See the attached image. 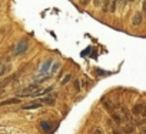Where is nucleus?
<instances>
[{"instance_id":"1","label":"nucleus","mask_w":146,"mask_h":134,"mask_svg":"<svg viewBox=\"0 0 146 134\" xmlns=\"http://www.w3.org/2000/svg\"><path fill=\"white\" fill-rule=\"evenodd\" d=\"M27 46H29V40L26 39V38H23V39H20L17 43H16V46H15V51H13V55L15 56H19V55H22V53H25L26 51H27Z\"/></svg>"},{"instance_id":"2","label":"nucleus","mask_w":146,"mask_h":134,"mask_svg":"<svg viewBox=\"0 0 146 134\" xmlns=\"http://www.w3.org/2000/svg\"><path fill=\"white\" fill-rule=\"evenodd\" d=\"M36 90H39V82L30 84V85H27L26 88L20 90V91L17 92V97H29V95H30L33 91H36Z\"/></svg>"},{"instance_id":"3","label":"nucleus","mask_w":146,"mask_h":134,"mask_svg":"<svg viewBox=\"0 0 146 134\" xmlns=\"http://www.w3.org/2000/svg\"><path fill=\"white\" fill-rule=\"evenodd\" d=\"M52 63H53V61L49 58V59H46V61H43V63L40 65V69H39V74H42V75H44V74H47L49 71H50V68H52Z\"/></svg>"},{"instance_id":"4","label":"nucleus","mask_w":146,"mask_h":134,"mask_svg":"<svg viewBox=\"0 0 146 134\" xmlns=\"http://www.w3.org/2000/svg\"><path fill=\"white\" fill-rule=\"evenodd\" d=\"M40 107H42V102L40 101H35V102H29V104L22 105V110H37Z\"/></svg>"},{"instance_id":"5","label":"nucleus","mask_w":146,"mask_h":134,"mask_svg":"<svg viewBox=\"0 0 146 134\" xmlns=\"http://www.w3.org/2000/svg\"><path fill=\"white\" fill-rule=\"evenodd\" d=\"M112 118H113V121L116 124H122V121L125 120V115L120 114V112H117V111H112Z\"/></svg>"},{"instance_id":"6","label":"nucleus","mask_w":146,"mask_h":134,"mask_svg":"<svg viewBox=\"0 0 146 134\" xmlns=\"http://www.w3.org/2000/svg\"><path fill=\"white\" fill-rule=\"evenodd\" d=\"M20 98H9L5 101H0V107H5V105H12V104H19Z\"/></svg>"},{"instance_id":"7","label":"nucleus","mask_w":146,"mask_h":134,"mask_svg":"<svg viewBox=\"0 0 146 134\" xmlns=\"http://www.w3.org/2000/svg\"><path fill=\"white\" fill-rule=\"evenodd\" d=\"M142 20H143V16H142V13H135V16H133V20H132V25H133V26H139V25L142 23Z\"/></svg>"},{"instance_id":"8","label":"nucleus","mask_w":146,"mask_h":134,"mask_svg":"<svg viewBox=\"0 0 146 134\" xmlns=\"http://www.w3.org/2000/svg\"><path fill=\"white\" fill-rule=\"evenodd\" d=\"M54 100H56V95L54 94H52V95H46V98H43V104H47V105H52V104H54Z\"/></svg>"},{"instance_id":"9","label":"nucleus","mask_w":146,"mask_h":134,"mask_svg":"<svg viewBox=\"0 0 146 134\" xmlns=\"http://www.w3.org/2000/svg\"><path fill=\"white\" fill-rule=\"evenodd\" d=\"M122 131H123L125 134H133V133H135V125H133V124H126V125H123Z\"/></svg>"},{"instance_id":"10","label":"nucleus","mask_w":146,"mask_h":134,"mask_svg":"<svg viewBox=\"0 0 146 134\" xmlns=\"http://www.w3.org/2000/svg\"><path fill=\"white\" fill-rule=\"evenodd\" d=\"M102 104L106 107V110H108V111H110V112L113 111V105H112V102H110L106 97H103V98H102Z\"/></svg>"},{"instance_id":"11","label":"nucleus","mask_w":146,"mask_h":134,"mask_svg":"<svg viewBox=\"0 0 146 134\" xmlns=\"http://www.w3.org/2000/svg\"><path fill=\"white\" fill-rule=\"evenodd\" d=\"M143 104H136L135 107H133V110H132V112L133 114H136V115H139V114H142L143 112Z\"/></svg>"},{"instance_id":"12","label":"nucleus","mask_w":146,"mask_h":134,"mask_svg":"<svg viewBox=\"0 0 146 134\" xmlns=\"http://www.w3.org/2000/svg\"><path fill=\"white\" fill-rule=\"evenodd\" d=\"M60 68H62V63H60V62H54V63H53V66L50 68V74H52V75H54Z\"/></svg>"},{"instance_id":"13","label":"nucleus","mask_w":146,"mask_h":134,"mask_svg":"<svg viewBox=\"0 0 146 134\" xmlns=\"http://www.w3.org/2000/svg\"><path fill=\"white\" fill-rule=\"evenodd\" d=\"M7 65L5 63V62H0V77H3L6 72H7Z\"/></svg>"},{"instance_id":"14","label":"nucleus","mask_w":146,"mask_h":134,"mask_svg":"<svg viewBox=\"0 0 146 134\" xmlns=\"http://www.w3.org/2000/svg\"><path fill=\"white\" fill-rule=\"evenodd\" d=\"M40 125H42V128H43L44 131H50V130H52V124L47 123V121H42Z\"/></svg>"},{"instance_id":"15","label":"nucleus","mask_w":146,"mask_h":134,"mask_svg":"<svg viewBox=\"0 0 146 134\" xmlns=\"http://www.w3.org/2000/svg\"><path fill=\"white\" fill-rule=\"evenodd\" d=\"M70 79H72V74H66V77L60 81V85H66V84H67Z\"/></svg>"},{"instance_id":"16","label":"nucleus","mask_w":146,"mask_h":134,"mask_svg":"<svg viewBox=\"0 0 146 134\" xmlns=\"http://www.w3.org/2000/svg\"><path fill=\"white\" fill-rule=\"evenodd\" d=\"M116 10V0H112V3H110V7H109V12H115Z\"/></svg>"},{"instance_id":"17","label":"nucleus","mask_w":146,"mask_h":134,"mask_svg":"<svg viewBox=\"0 0 146 134\" xmlns=\"http://www.w3.org/2000/svg\"><path fill=\"white\" fill-rule=\"evenodd\" d=\"M103 2L105 0H93V5H95V7H100L103 5Z\"/></svg>"},{"instance_id":"18","label":"nucleus","mask_w":146,"mask_h":134,"mask_svg":"<svg viewBox=\"0 0 146 134\" xmlns=\"http://www.w3.org/2000/svg\"><path fill=\"white\" fill-rule=\"evenodd\" d=\"M79 3H80L83 7H86V6L89 5V0H79Z\"/></svg>"},{"instance_id":"19","label":"nucleus","mask_w":146,"mask_h":134,"mask_svg":"<svg viewBox=\"0 0 146 134\" xmlns=\"http://www.w3.org/2000/svg\"><path fill=\"white\" fill-rule=\"evenodd\" d=\"M79 84H80L79 81H75V90H76V91H79V90H80V85H79Z\"/></svg>"},{"instance_id":"20","label":"nucleus","mask_w":146,"mask_h":134,"mask_svg":"<svg viewBox=\"0 0 146 134\" xmlns=\"http://www.w3.org/2000/svg\"><path fill=\"white\" fill-rule=\"evenodd\" d=\"M93 134H103V130H102V128H96V130L93 131Z\"/></svg>"},{"instance_id":"21","label":"nucleus","mask_w":146,"mask_h":134,"mask_svg":"<svg viewBox=\"0 0 146 134\" xmlns=\"http://www.w3.org/2000/svg\"><path fill=\"white\" fill-rule=\"evenodd\" d=\"M112 134H125L123 131H120V130H113L112 131Z\"/></svg>"},{"instance_id":"22","label":"nucleus","mask_w":146,"mask_h":134,"mask_svg":"<svg viewBox=\"0 0 146 134\" xmlns=\"http://www.w3.org/2000/svg\"><path fill=\"white\" fill-rule=\"evenodd\" d=\"M143 12H145V15H146V2L143 3Z\"/></svg>"},{"instance_id":"23","label":"nucleus","mask_w":146,"mask_h":134,"mask_svg":"<svg viewBox=\"0 0 146 134\" xmlns=\"http://www.w3.org/2000/svg\"><path fill=\"white\" fill-rule=\"evenodd\" d=\"M143 115H146V104H145V107H143V112H142Z\"/></svg>"},{"instance_id":"24","label":"nucleus","mask_w":146,"mask_h":134,"mask_svg":"<svg viewBox=\"0 0 146 134\" xmlns=\"http://www.w3.org/2000/svg\"><path fill=\"white\" fill-rule=\"evenodd\" d=\"M140 134H146V128H145V130H142V133H140Z\"/></svg>"},{"instance_id":"25","label":"nucleus","mask_w":146,"mask_h":134,"mask_svg":"<svg viewBox=\"0 0 146 134\" xmlns=\"http://www.w3.org/2000/svg\"><path fill=\"white\" fill-rule=\"evenodd\" d=\"M7 134H13V131H12V133H7Z\"/></svg>"},{"instance_id":"26","label":"nucleus","mask_w":146,"mask_h":134,"mask_svg":"<svg viewBox=\"0 0 146 134\" xmlns=\"http://www.w3.org/2000/svg\"><path fill=\"white\" fill-rule=\"evenodd\" d=\"M130 2H133V0H130Z\"/></svg>"}]
</instances>
